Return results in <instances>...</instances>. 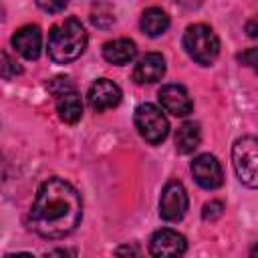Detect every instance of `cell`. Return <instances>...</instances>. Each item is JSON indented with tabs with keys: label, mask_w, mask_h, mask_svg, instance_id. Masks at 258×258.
Wrapping results in <instances>:
<instances>
[{
	"label": "cell",
	"mask_w": 258,
	"mask_h": 258,
	"mask_svg": "<svg viewBox=\"0 0 258 258\" xmlns=\"http://www.w3.org/2000/svg\"><path fill=\"white\" fill-rule=\"evenodd\" d=\"M133 119H135V127L139 131V135L151 145L161 143L169 133L167 117L161 113L159 107H155L151 103H141L135 109V117Z\"/></svg>",
	"instance_id": "obj_5"
},
{
	"label": "cell",
	"mask_w": 258,
	"mask_h": 258,
	"mask_svg": "<svg viewBox=\"0 0 258 258\" xmlns=\"http://www.w3.org/2000/svg\"><path fill=\"white\" fill-rule=\"evenodd\" d=\"M22 73V67L6 52H0V75L4 79H12L14 75H20Z\"/></svg>",
	"instance_id": "obj_17"
},
{
	"label": "cell",
	"mask_w": 258,
	"mask_h": 258,
	"mask_svg": "<svg viewBox=\"0 0 258 258\" xmlns=\"http://www.w3.org/2000/svg\"><path fill=\"white\" fill-rule=\"evenodd\" d=\"M38 6L42 10H46V12H60V10H64L67 2H44V0H38Z\"/></svg>",
	"instance_id": "obj_21"
},
{
	"label": "cell",
	"mask_w": 258,
	"mask_h": 258,
	"mask_svg": "<svg viewBox=\"0 0 258 258\" xmlns=\"http://www.w3.org/2000/svg\"><path fill=\"white\" fill-rule=\"evenodd\" d=\"M187 250V240L171 228L157 230L149 240V254L153 258H181Z\"/></svg>",
	"instance_id": "obj_7"
},
{
	"label": "cell",
	"mask_w": 258,
	"mask_h": 258,
	"mask_svg": "<svg viewBox=\"0 0 258 258\" xmlns=\"http://www.w3.org/2000/svg\"><path fill=\"white\" fill-rule=\"evenodd\" d=\"M139 26H141V30L147 36L155 38V36L163 34L169 28V16H167L165 10H161L157 6H151V8H145L143 10L141 20H139Z\"/></svg>",
	"instance_id": "obj_15"
},
{
	"label": "cell",
	"mask_w": 258,
	"mask_h": 258,
	"mask_svg": "<svg viewBox=\"0 0 258 258\" xmlns=\"http://www.w3.org/2000/svg\"><path fill=\"white\" fill-rule=\"evenodd\" d=\"M115 258H141V248L135 242L123 244L115 250Z\"/></svg>",
	"instance_id": "obj_20"
},
{
	"label": "cell",
	"mask_w": 258,
	"mask_h": 258,
	"mask_svg": "<svg viewBox=\"0 0 258 258\" xmlns=\"http://www.w3.org/2000/svg\"><path fill=\"white\" fill-rule=\"evenodd\" d=\"M137 54V46L133 40L129 38H117V40H109L103 44V56L107 62L111 64H129Z\"/></svg>",
	"instance_id": "obj_13"
},
{
	"label": "cell",
	"mask_w": 258,
	"mask_h": 258,
	"mask_svg": "<svg viewBox=\"0 0 258 258\" xmlns=\"http://www.w3.org/2000/svg\"><path fill=\"white\" fill-rule=\"evenodd\" d=\"M71 89H75V87L71 85V81H69L67 77H56V79H52V81L48 83V91H50L54 97H58V95H62V93H67V91H71Z\"/></svg>",
	"instance_id": "obj_19"
},
{
	"label": "cell",
	"mask_w": 258,
	"mask_h": 258,
	"mask_svg": "<svg viewBox=\"0 0 258 258\" xmlns=\"http://www.w3.org/2000/svg\"><path fill=\"white\" fill-rule=\"evenodd\" d=\"M232 161L234 169L240 177V181L254 189L258 185V173H256V163H258V141L254 135H244L240 137L234 147H232Z\"/></svg>",
	"instance_id": "obj_4"
},
{
	"label": "cell",
	"mask_w": 258,
	"mask_h": 258,
	"mask_svg": "<svg viewBox=\"0 0 258 258\" xmlns=\"http://www.w3.org/2000/svg\"><path fill=\"white\" fill-rule=\"evenodd\" d=\"M248 34H250L252 38L256 36V20H250V22H248Z\"/></svg>",
	"instance_id": "obj_25"
},
{
	"label": "cell",
	"mask_w": 258,
	"mask_h": 258,
	"mask_svg": "<svg viewBox=\"0 0 258 258\" xmlns=\"http://www.w3.org/2000/svg\"><path fill=\"white\" fill-rule=\"evenodd\" d=\"M44 258H75V252L69 248H54L48 254H44Z\"/></svg>",
	"instance_id": "obj_22"
},
{
	"label": "cell",
	"mask_w": 258,
	"mask_h": 258,
	"mask_svg": "<svg viewBox=\"0 0 258 258\" xmlns=\"http://www.w3.org/2000/svg\"><path fill=\"white\" fill-rule=\"evenodd\" d=\"M222 212H224V204L222 202H218V200H214V202H208L206 206H204V210H202V218L208 222H214V220H218L220 216H222Z\"/></svg>",
	"instance_id": "obj_18"
},
{
	"label": "cell",
	"mask_w": 258,
	"mask_h": 258,
	"mask_svg": "<svg viewBox=\"0 0 258 258\" xmlns=\"http://www.w3.org/2000/svg\"><path fill=\"white\" fill-rule=\"evenodd\" d=\"M89 105L93 111L103 113L107 109H113L121 103V89L111 79H97L89 89Z\"/></svg>",
	"instance_id": "obj_9"
},
{
	"label": "cell",
	"mask_w": 258,
	"mask_h": 258,
	"mask_svg": "<svg viewBox=\"0 0 258 258\" xmlns=\"http://www.w3.org/2000/svg\"><path fill=\"white\" fill-rule=\"evenodd\" d=\"M183 48L198 64L210 67L220 54V40L208 24H191L183 32Z\"/></svg>",
	"instance_id": "obj_3"
},
{
	"label": "cell",
	"mask_w": 258,
	"mask_h": 258,
	"mask_svg": "<svg viewBox=\"0 0 258 258\" xmlns=\"http://www.w3.org/2000/svg\"><path fill=\"white\" fill-rule=\"evenodd\" d=\"M81 214L79 191L60 177H48L36 191L28 212V228L48 240L64 238L79 226Z\"/></svg>",
	"instance_id": "obj_1"
},
{
	"label": "cell",
	"mask_w": 258,
	"mask_h": 258,
	"mask_svg": "<svg viewBox=\"0 0 258 258\" xmlns=\"http://www.w3.org/2000/svg\"><path fill=\"white\" fill-rule=\"evenodd\" d=\"M87 48V32L77 18H64L48 32L46 50L56 64L77 60Z\"/></svg>",
	"instance_id": "obj_2"
},
{
	"label": "cell",
	"mask_w": 258,
	"mask_h": 258,
	"mask_svg": "<svg viewBox=\"0 0 258 258\" xmlns=\"http://www.w3.org/2000/svg\"><path fill=\"white\" fill-rule=\"evenodd\" d=\"M191 175L198 181V185L204 189H218L224 183L222 165L210 153H202L191 161Z\"/></svg>",
	"instance_id": "obj_8"
},
{
	"label": "cell",
	"mask_w": 258,
	"mask_h": 258,
	"mask_svg": "<svg viewBox=\"0 0 258 258\" xmlns=\"http://www.w3.org/2000/svg\"><path fill=\"white\" fill-rule=\"evenodd\" d=\"M12 46L14 50L26 58V60H36L40 56V48H42V34L40 28L36 24H26L20 26L14 34H12Z\"/></svg>",
	"instance_id": "obj_10"
},
{
	"label": "cell",
	"mask_w": 258,
	"mask_h": 258,
	"mask_svg": "<svg viewBox=\"0 0 258 258\" xmlns=\"http://www.w3.org/2000/svg\"><path fill=\"white\" fill-rule=\"evenodd\" d=\"M56 113L64 123H77L83 117V101L75 89L56 97Z\"/></svg>",
	"instance_id": "obj_14"
},
{
	"label": "cell",
	"mask_w": 258,
	"mask_h": 258,
	"mask_svg": "<svg viewBox=\"0 0 258 258\" xmlns=\"http://www.w3.org/2000/svg\"><path fill=\"white\" fill-rule=\"evenodd\" d=\"M254 56H256V48H250L246 54H242V56H240V60H242V62H246V64H250V67H254V64H256Z\"/></svg>",
	"instance_id": "obj_23"
},
{
	"label": "cell",
	"mask_w": 258,
	"mask_h": 258,
	"mask_svg": "<svg viewBox=\"0 0 258 258\" xmlns=\"http://www.w3.org/2000/svg\"><path fill=\"white\" fill-rule=\"evenodd\" d=\"M4 258H34V256L28 254V252H18V254H8V256H4Z\"/></svg>",
	"instance_id": "obj_24"
},
{
	"label": "cell",
	"mask_w": 258,
	"mask_h": 258,
	"mask_svg": "<svg viewBox=\"0 0 258 258\" xmlns=\"http://www.w3.org/2000/svg\"><path fill=\"white\" fill-rule=\"evenodd\" d=\"M157 97H159L161 107H163L167 113L175 115V117H185V115H189L191 109H194L191 97H189V93H187L181 85H163V87L159 89Z\"/></svg>",
	"instance_id": "obj_11"
},
{
	"label": "cell",
	"mask_w": 258,
	"mask_h": 258,
	"mask_svg": "<svg viewBox=\"0 0 258 258\" xmlns=\"http://www.w3.org/2000/svg\"><path fill=\"white\" fill-rule=\"evenodd\" d=\"M187 206H189V200H187V191L183 183L175 179L165 183V187L161 189V198H159V216L165 222H179L185 216Z\"/></svg>",
	"instance_id": "obj_6"
},
{
	"label": "cell",
	"mask_w": 258,
	"mask_h": 258,
	"mask_svg": "<svg viewBox=\"0 0 258 258\" xmlns=\"http://www.w3.org/2000/svg\"><path fill=\"white\" fill-rule=\"evenodd\" d=\"M165 75V60L159 52H147L143 54L135 69H133V81L137 85H149V83H157L161 81V77Z\"/></svg>",
	"instance_id": "obj_12"
},
{
	"label": "cell",
	"mask_w": 258,
	"mask_h": 258,
	"mask_svg": "<svg viewBox=\"0 0 258 258\" xmlns=\"http://www.w3.org/2000/svg\"><path fill=\"white\" fill-rule=\"evenodd\" d=\"M200 141H202V131H200L198 123H183L181 127H177V133H175L177 153H181V155L191 153L194 149H198Z\"/></svg>",
	"instance_id": "obj_16"
}]
</instances>
